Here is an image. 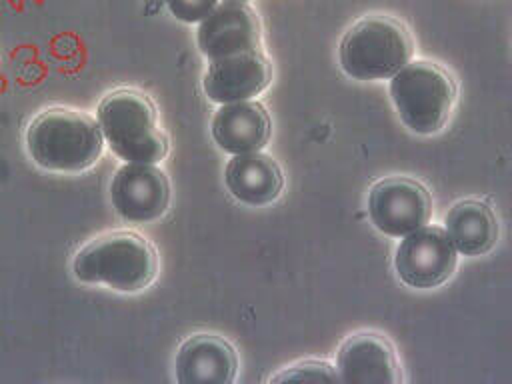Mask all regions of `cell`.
<instances>
[{
    "label": "cell",
    "mask_w": 512,
    "mask_h": 384,
    "mask_svg": "<svg viewBox=\"0 0 512 384\" xmlns=\"http://www.w3.org/2000/svg\"><path fill=\"white\" fill-rule=\"evenodd\" d=\"M30 160L58 174H76L92 168L104 150L96 118L86 112L54 106L36 114L24 132Z\"/></svg>",
    "instance_id": "1"
},
{
    "label": "cell",
    "mask_w": 512,
    "mask_h": 384,
    "mask_svg": "<svg viewBox=\"0 0 512 384\" xmlns=\"http://www.w3.org/2000/svg\"><path fill=\"white\" fill-rule=\"evenodd\" d=\"M158 274V254L138 232L116 230L84 244L72 258V276L122 294L148 288Z\"/></svg>",
    "instance_id": "2"
},
{
    "label": "cell",
    "mask_w": 512,
    "mask_h": 384,
    "mask_svg": "<svg viewBox=\"0 0 512 384\" xmlns=\"http://www.w3.org/2000/svg\"><path fill=\"white\" fill-rule=\"evenodd\" d=\"M96 122L104 144L124 162L158 164L168 154V138L158 124V112L148 94L134 88L108 92Z\"/></svg>",
    "instance_id": "3"
},
{
    "label": "cell",
    "mask_w": 512,
    "mask_h": 384,
    "mask_svg": "<svg viewBox=\"0 0 512 384\" xmlns=\"http://www.w3.org/2000/svg\"><path fill=\"white\" fill-rule=\"evenodd\" d=\"M414 44L406 26L390 16H366L340 40L338 60L354 80H390L412 60Z\"/></svg>",
    "instance_id": "4"
},
{
    "label": "cell",
    "mask_w": 512,
    "mask_h": 384,
    "mask_svg": "<svg viewBox=\"0 0 512 384\" xmlns=\"http://www.w3.org/2000/svg\"><path fill=\"white\" fill-rule=\"evenodd\" d=\"M390 100L400 122L414 134H438L456 104V84L438 64L410 60L390 78Z\"/></svg>",
    "instance_id": "5"
},
{
    "label": "cell",
    "mask_w": 512,
    "mask_h": 384,
    "mask_svg": "<svg viewBox=\"0 0 512 384\" xmlns=\"http://www.w3.org/2000/svg\"><path fill=\"white\" fill-rule=\"evenodd\" d=\"M458 252L442 226L424 224L400 238L394 252V270L408 288L430 290L452 278Z\"/></svg>",
    "instance_id": "6"
},
{
    "label": "cell",
    "mask_w": 512,
    "mask_h": 384,
    "mask_svg": "<svg viewBox=\"0 0 512 384\" xmlns=\"http://www.w3.org/2000/svg\"><path fill=\"white\" fill-rule=\"evenodd\" d=\"M368 216L372 226L384 236L402 238L428 224L432 200L422 182L408 176H388L372 184Z\"/></svg>",
    "instance_id": "7"
},
{
    "label": "cell",
    "mask_w": 512,
    "mask_h": 384,
    "mask_svg": "<svg viewBox=\"0 0 512 384\" xmlns=\"http://www.w3.org/2000/svg\"><path fill=\"white\" fill-rule=\"evenodd\" d=\"M114 212L132 224L162 218L170 206V182L158 164L124 162L110 182Z\"/></svg>",
    "instance_id": "8"
},
{
    "label": "cell",
    "mask_w": 512,
    "mask_h": 384,
    "mask_svg": "<svg viewBox=\"0 0 512 384\" xmlns=\"http://www.w3.org/2000/svg\"><path fill=\"white\" fill-rule=\"evenodd\" d=\"M196 44L208 62L258 50V16L244 2L222 0L204 20L196 24Z\"/></svg>",
    "instance_id": "9"
},
{
    "label": "cell",
    "mask_w": 512,
    "mask_h": 384,
    "mask_svg": "<svg viewBox=\"0 0 512 384\" xmlns=\"http://www.w3.org/2000/svg\"><path fill=\"white\" fill-rule=\"evenodd\" d=\"M272 80L268 58L260 50L210 60L202 76V92L214 104L254 100Z\"/></svg>",
    "instance_id": "10"
},
{
    "label": "cell",
    "mask_w": 512,
    "mask_h": 384,
    "mask_svg": "<svg viewBox=\"0 0 512 384\" xmlns=\"http://www.w3.org/2000/svg\"><path fill=\"white\" fill-rule=\"evenodd\" d=\"M338 380L346 384H398L400 364L392 344L376 332L346 338L336 356Z\"/></svg>",
    "instance_id": "11"
},
{
    "label": "cell",
    "mask_w": 512,
    "mask_h": 384,
    "mask_svg": "<svg viewBox=\"0 0 512 384\" xmlns=\"http://www.w3.org/2000/svg\"><path fill=\"white\" fill-rule=\"evenodd\" d=\"M180 384H230L236 378L238 358L234 346L216 334L186 338L174 360Z\"/></svg>",
    "instance_id": "12"
},
{
    "label": "cell",
    "mask_w": 512,
    "mask_h": 384,
    "mask_svg": "<svg viewBox=\"0 0 512 384\" xmlns=\"http://www.w3.org/2000/svg\"><path fill=\"white\" fill-rule=\"evenodd\" d=\"M270 132V114L256 100L220 104L210 122L214 144L230 156L262 150L270 140Z\"/></svg>",
    "instance_id": "13"
},
{
    "label": "cell",
    "mask_w": 512,
    "mask_h": 384,
    "mask_svg": "<svg viewBox=\"0 0 512 384\" xmlns=\"http://www.w3.org/2000/svg\"><path fill=\"white\" fill-rule=\"evenodd\" d=\"M224 184L234 200L246 206H266L280 198L284 174L272 156L258 150L232 156L224 168Z\"/></svg>",
    "instance_id": "14"
},
{
    "label": "cell",
    "mask_w": 512,
    "mask_h": 384,
    "mask_svg": "<svg viewBox=\"0 0 512 384\" xmlns=\"http://www.w3.org/2000/svg\"><path fill=\"white\" fill-rule=\"evenodd\" d=\"M444 230L458 254L482 256L498 240V220L494 210L476 198L458 200L444 216Z\"/></svg>",
    "instance_id": "15"
},
{
    "label": "cell",
    "mask_w": 512,
    "mask_h": 384,
    "mask_svg": "<svg viewBox=\"0 0 512 384\" xmlns=\"http://www.w3.org/2000/svg\"><path fill=\"white\" fill-rule=\"evenodd\" d=\"M272 382H340L336 368L326 360H300L288 368H282L278 374L270 376Z\"/></svg>",
    "instance_id": "16"
},
{
    "label": "cell",
    "mask_w": 512,
    "mask_h": 384,
    "mask_svg": "<svg viewBox=\"0 0 512 384\" xmlns=\"http://www.w3.org/2000/svg\"><path fill=\"white\" fill-rule=\"evenodd\" d=\"M168 12L184 22V24H198L204 20L220 0H164Z\"/></svg>",
    "instance_id": "17"
},
{
    "label": "cell",
    "mask_w": 512,
    "mask_h": 384,
    "mask_svg": "<svg viewBox=\"0 0 512 384\" xmlns=\"http://www.w3.org/2000/svg\"><path fill=\"white\" fill-rule=\"evenodd\" d=\"M224 2H244V4H246L248 0H224Z\"/></svg>",
    "instance_id": "18"
}]
</instances>
